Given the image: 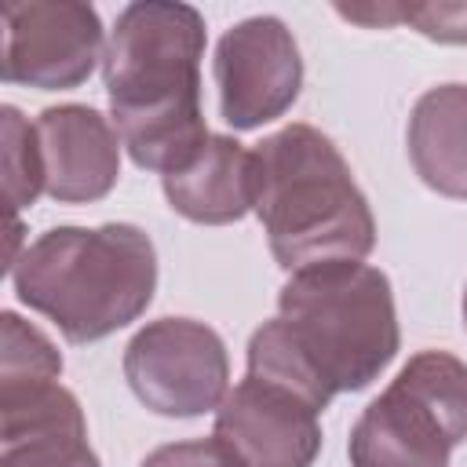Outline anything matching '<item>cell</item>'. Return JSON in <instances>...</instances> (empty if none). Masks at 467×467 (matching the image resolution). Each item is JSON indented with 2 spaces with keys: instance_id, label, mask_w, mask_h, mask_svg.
Masks as SVG:
<instances>
[{
  "instance_id": "6da1fadb",
  "label": "cell",
  "mask_w": 467,
  "mask_h": 467,
  "mask_svg": "<svg viewBox=\"0 0 467 467\" xmlns=\"http://www.w3.org/2000/svg\"><path fill=\"white\" fill-rule=\"evenodd\" d=\"M204 44V15L193 4L135 0L120 7L102 55V84L109 120L135 168L171 175L208 142L201 109Z\"/></svg>"
},
{
  "instance_id": "4fadbf2b",
  "label": "cell",
  "mask_w": 467,
  "mask_h": 467,
  "mask_svg": "<svg viewBox=\"0 0 467 467\" xmlns=\"http://www.w3.org/2000/svg\"><path fill=\"white\" fill-rule=\"evenodd\" d=\"M405 146L423 186L467 201V84L427 88L409 113Z\"/></svg>"
},
{
  "instance_id": "7a4b0ae2",
  "label": "cell",
  "mask_w": 467,
  "mask_h": 467,
  "mask_svg": "<svg viewBox=\"0 0 467 467\" xmlns=\"http://www.w3.org/2000/svg\"><path fill=\"white\" fill-rule=\"evenodd\" d=\"M18 303L69 343H95L139 321L157 292V248L135 223L55 226L11 263Z\"/></svg>"
},
{
  "instance_id": "2e32d148",
  "label": "cell",
  "mask_w": 467,
  "mask_h": 467,
  "mask_svg": "<svg viewBox=\"0 0 467 467\" xmlns=\"http://www.w3.org/2000/svg\"><path fill=\"white\" fill-rule=\"evenodd\" d=\"M0 120H4V190H7L11 212L18 215L44 193L40 139H36V128L15 106H4Z\"/></svg>"
},
{
  "instance_id": "8fae6325",
  "label": "cell",
  "mask_w": 467,
  "mask_h": 467,
  "mask_svg": "<svg viewBox=\"0 0 467 467\" xmlns=\"http://www.w3.org/2000/svg\"><path fill=\"white\" fill-rule=\"evenodd\" d=\"M0 467H102L77 394L58 379L0 390Z\"/></svg>"
},
{
  "instance_id": "30bf717a",
  "label": "cell",
  "mask_w": 467,
  "mask_h": 467,
  "mask_svg": "<svg viewBox=\"0 0 467 467\" xmlns=\"http://www.w3.org/2000/svg\"><path fill=\"white\" fill-rule=\"evenodd\" d=\"M44 161V193L58 204L102 201L120 179V135L95 106L62 102L33 120Z\"/></svg>"
},
{
  "instance_id": "277c9868",
  "label": "cell",
  "mask_w": 467,
  "mask_h": 467,
  "mask_svg": "<svg viewBox=\"0 0 467 467\" xmlns=\"http://www.w3.org/2000/svg\"><path fill=\"white\" fill-rule=\"evenodd\" d=\"M277 321L325 394H354L383 376L401 347L390 281L361 259L292 270L277 292Z\"/></svg>"
},
{
  "instance_id": "e0dca14e",
  "label": "cell",
  "mask_w": 467,
  "mask_h": 467,
  "mask_svg": "<svg viewBox=\"0 0 467 467\" xmlns=\"http://www.w3.org/2000/svg\"><path fill=\"white\" fill-rule=\"evenodd\" d=\"M139 467H244L230 445L212 438H190V441H168L157 445Z\"/></svg>"
},
{
  "instance_id": "ac0fdd59",
  "label": "cell",
  "mask_w": 467,
  "mask_h": 467,
  "mask_svg": "<svg viewBox=\"0 0 467 467\" xmlns=\"http://www.w3.org/2000/svg\"><path fill=\"white\" fill-rule=\"evenodd\" d=\"M463 328H467V288H463Z\"/></svg>"
},
{
  "instance_id": "5b68a950",
  "label": "cell",
  "mask_w": 467,
  "mask_h": 467,
  "mask_svg": "<svg viewBox=\"0 0 467 467\" xmlns=\"http://www.w3.org/2000/svg\"><path fill=\"white\" fill-rule=\"evenodd\" d=\"M467 441V361L449 350L412 354L350 427V467H449Z\"/></svg>"
},
{
  "instance_id": "7c38bea8",
  "label": "cell",
  "mask_w": 467,
  "mask_h": 467,
  "mask_svg": "<svg viewBox=\"0 0 467 467\" xmlns=\"http://www.w3.org/2000/svg\"><path fill=\"white\" fill-rule=\"evenodd\" d=\"M161 186L171 212L190 223H237L255 208V153L244 150L234 135H208L186 168L161 175Z\"/></svg>"
},
{
  "instance_id": "9c48e42d",
  "label": "cell",
  "mask_w": 467,
  "mask_h": 467,
  "mask_svg": "<svg viewBox=\"0 0 467 467\" xmlns=\"http://www.w3.org/2000/svg\"><path fill=\"white\" fill-rule=\"evenodd\" d=\"M212 434L244 467H314L321 452V409L281 383L244 372L215 409Z\"/></svg>"
},
{
  "instance_id": "8992f818",
  "label": "cell",
  "mask_w": 467,
  "mask_h": 467,
  "mask_svg": "<svg viewBox=\"0 0 467 467\" xmlns=\"http://www.w3.org/2000/svg\"><path fill=\"white\" fill-rule=\"evenodd\" d=\"M124 379L150 412L193 420L215 412L230 394V354L212 325L157 317L128 339Z\"/></svg>"
},
{
  "instance_id": "9a60e30c",
  "label": "cell",
  "mask_w": 467,
  "mask_h": 467,
  "mask_svg": "<svg viewBox=\"0 0 467 467\" xmlns=\"http://www.w3.org/2000/svg\"><path fill=\"white\" fill-rule=\"evenodd\" d=\"M336 15L361 22L368 29L379 26H412L427 40L438 44H467V0L460 4H368V7H336Z\"/></svg>"
},
{
  "instance_id": "3957f363",
  "label": "cell",
  "mask_w": 467,
  "mask_h": 467,
  "mask_svg": "<svg viewBox=\"0 0 467 467\" xmlns=\"http://www.w3.org/2000/svg\"><path fill=\"white\" fill-rule=\"evenodd\" d=\"M255 215L281 270L365 259L376 248L368 197L339 146L314 124H288L255 150Z\"/></svg>"
},
{
  "instance_id": "5bb4252c",
  "label": "cell",
  "mask_w": 467,
  "mask_h": 467,
  "mask_svg": "<svg viewBox=\"0 0 467 467\" xmlns=\"http://www.w3.org/2000/svg\"><path fill=\"white\" fill-rule=\"evenodd\" d=\"M0 390H26L44 387L62 376V354L55 343L15 310L0 314Z\"/></svg>"
},
{
  "instance_id": "52a82bcc",
  "label": "cell",
  "mask_w": 467,
  "mask_h": 467,
  "mask_svg": "<svg viewBox=\"0 0 467 467\" xmlns=\"http://www.w3.org/2000/svg\"><path fill=\"white\" fill-rule=\"evenodd\" d=\"M106 55V29L80 0H11L4 4L0 77L36 91L80 88Z\"/></svg>"
},
{
  "instance_id": "ba28073f",
  "label": "cell",
  "mask_w": 467,
  "mask_h": 467,
  "mask_svg": "<svg viewBox=\"0 0 467 467\" xmlns=\"http://www.w3.org/2000/svg\"><path fill=\"white\" fill-rule=\"evenodd\" d=\"M212 77L219 88V117L234 131H255L296 106L303 55L281 18L252 15L219 36Z\"/></svg>"
}]
</instances>
